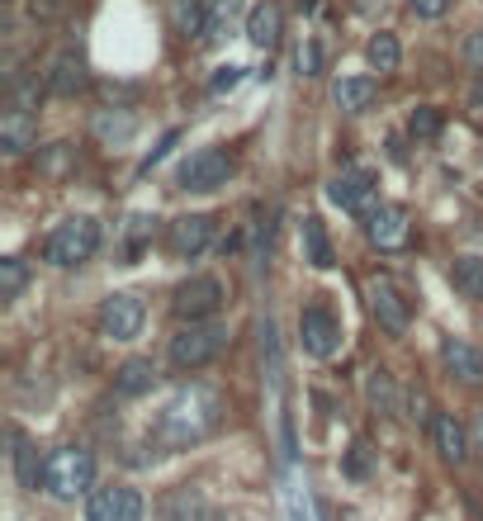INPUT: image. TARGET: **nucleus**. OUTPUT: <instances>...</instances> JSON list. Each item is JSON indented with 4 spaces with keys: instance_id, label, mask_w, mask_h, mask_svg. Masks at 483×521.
Here are the masks:
<instances>
[{
    "instance_id": "nucleus-1",
    "label": "nucleus",
    "mask_w": 483,
    "mask_h": 521,
    "mask_svg": "<svg viewBox=\"0 0 483 521\" xmlns=\"http://www.w3.org/2000/svg\"><path fill=\"white\" fill-rule=\"evenodd\" d=\"M218 422H223V394L209 384H190L166 398V408L152 422V441L166 450H190L204 436H214Z\"/></svg>"
},
{
    "instance_id": "nucleus-2",
    "label": "nucleus",
    "mask_w": 483,
    "mask_h": 521,
    "mask_svg": "<svg viewBox=\"0 0 483 521\" xmlns=\"http://www.w3.org/2000/svg\"><path fill=\"white\" fill-rule=\"evenodd\" d=\"M90 479H95V460L81 446H57L43 460V488L53 493L57 503H72V498L90 493Z\"/></svg>"
},
{
    "instance_id": "nucleus-3",
    "label": "nucleus",
    "mask_w": 483,
    "mask_h": 521,
    "mask_svg": "<svg viewBox=\"0 0 483 521\" xmlns=\"http://www.w3.org/2000/svg\"><path fill=\"white\" fill-rule=\"evenodd\" d=\"M48 261L53 266H81V261H90V256L100 252V223L90 214H72L67 223H57L53 237H48Z\"/></svg>"
},
{
    "instance_id": "nucleus-4",
    "label": "nucleus",
    "mask_w": 483,
    "mask_h": 521,
    "mask_svg": "<svg viewBox=\"0 0 483 521\" xmlns=\"http://www.w3.org/2000/svg\"><path fill=\"white\" fill-rule=\"evenodd\" d=\"M228 346V327L218 323H185L171 337V365L176 370H199V365H209Z\"/></svg>"
},
{
    "instance_id": "nucleus-5",
    "label": "nucleus",
    "mask_w": 483,
    "mask_h": 521,
    "mask_svg": "<svg viewBox=\"0 0 483 521\" xmlns=\"http://www.w3.org/2000/svg\"><path fill=\"white\" fill-rule=\"evenodd\" d=\"M228 176H233V157L223 152V147H199V152H190L185 162H180V190H218V185H228Z\"/></svg>"
},
{
    "instance_id": "nucleus-6",
    "label": "nucleus",
    "mask_w": 483,
    "mask_h": 521,
    "mask_svg": "<svg viewBox=\"0 0 483 521\" xmlns=\"http://www.w3.org/2000/svg\"><path fill=\"white\" fill-rule=\"evenodd\" d=\"M143 517H147V503L138 488L109 484V488H95L86 498V521H143Z\"/></svg>"
},
{
    "instance_id": "nucleus-7",
    "label": "nucleus",
    "mask_w": 483,
    "mask_h": 521,
    "mask_svg": "<svg viewBox=\"0 0 483 521\" xmlns=\"http://www.w3.org/2000/svg\"><path fill=\"white\" fill-rule=\"evenodd\" d=\"M147 323V308L138 294H109L105 304H100V332H105L109 342H133Z\"/></svg>"
},
{
    "instance_id": "nucleus-8",
    "label": "nucleus",
    "mask_w": 483,
    "mask_h": 521,
    "mask_svg": "<svg viewBox=\"0 0 483 521\" xmlns=\"http://www.w3.org/2000/svg\"><path fill=\"white\" fill-rule=\"evenodd\" d=\"M171 308H176V318H185V323H204L209 313L223 308V285H218L214 275H195V280H185L176 289Z\"/></svg>"
},
{
    "instance_id": "nucleus-9",
    "label": "nucleus",
    "mask_w": 483,
    "mask_h": 521,
    "mask_svg": "<svg viewBox=\"0 0 483 521\" xmlns=\"http://www.w3.org/2000/svg\"><path fill=\"white\" fill-rule=\"evenodd\" d=\"M365 294H370V313L379 318V327L384 332H408V323H412V308H408V299L398 294V285L389 280V275H375L370 285H365Z\"/></svg>"
},
{
    "instance_id": "nucleus-10",
    "label": "nucleus",
    "mask_w": 483,
    "mask_h": 521,
    "mask_svg": "<svg viewBox=\"0 0 483 521\" xmlns=\"http://www.w3.org/2000/svg\"><path fill=\"white\" fill-rule=\"evenodd\" d=\"M299 337H304V351L313 360H332L341 346V323L327 308H304L299 313Z\"/></svg>"
},
{
    "instance_id": "nucleus-11",
    "label": "nucleus",
    "mask_w": 483,
    "mask_h": 521,
    "mask_svg": "<svg viewBox=\"0 0 483 521\" xmlns=\"http://www.w3.org/2000/svg\"><path fill=\"white\" fill-rule=\"evenodd\" d=\"M327 199L337 204V209H346V214H375V180L365 176V171H341L332 185H327Z\"/></svg>"
},
{
    "instance_id": "nucleus-12",
    "label": "nucleus",
    "mask_w": 483,
    "mask_h": 521,
    "mask_svg": "<svg viewBox=\"0 0 483 521\" xmlns=\"http://www.w3.org/2000/svg\"><path fill=\"white\" fill-rule=\"evenodd\" d=\"M365 233L379 252H398L408 242V209L403 204H379L375 214L365 218Z\"/></svg>"
},
{
    "instance_id": "nucleus-13",
    "label": "nucleus",
    "mask_w": 483,
    "mask_h": 521,
    "mask_svg": "<svg viewBox=\"0 0 483 521\" xmlns=\"http://www.w3.org/2000/svg\"><path fill=\"white\" fill-rule=\"evenodd\" d=\"M209 242H214V218L209 214H180L171 223V252L176 256L195 261L199 252H209Z\"/></svg>"
},
{
    "instance_id": "nucleus-14",
    "label": "nucleus",
    "mask_w": 483,
    "mask_h": 521,
    "mask_svg": "<svg viewBox=\"0 0 483 521\" xmlns=\"http://www.w3.org/2000/svg\"><path fill=\"white\" fill-rule=\"evenodd\" d=\"M157 521H214V512H209V498L199 488L180 484L157 503Z\"/></svg>"
},
{
    "instance_id": "nucleus-15",
    "label": "nucleus",
    "mask_w": 483,
    "mask_h": 521,
    "mask_svg": "<svg viewBox=\"0 0 483 521\" xmlns=\"http://www.w3.org/2000/svg\"><path fill=\"white\" fill-rule=\"evenodd\" d=\"M441 360H446V370L460 379V384H483V351L469 346L465 337H446V342H441Z\"/></svg>"
},
{
    "instance_id": "nucleus-16",
    "label": "nucleus",
    "mask_w": 483,
    "mask_h": 521,
    "mask_svg": "<svg viewBox=\"0 0 483 521\" xmlns=\"http://www.w3.org/2000/svg\"><path fill=\"white\" fill-rule=\"evenodd\" d=\"M38 138V119L34 109H5V119H0V147L10 152V157H19V152H29Z\"/></svg>"
},
{
    "instance_id": "nucleus-17",
    "label": "nucleus",
    "mask_w": 483,
    "mask_h": 521,
    "mask_svg": "<svg viewBox=\"0 0 483 521\" xmlns=\"http://www.w3.org/2000/svg\"><path fill=\"white\" fill-rule=\"evenodd\" d=\"M280 29H285V15H280V5H275V0H261V5H251L247 38L256 43V48H275V43H280Z\"/></svg>"
},
{
    "instance_id": "nucleus-18",
    "label": "nucleus",
    "mask_w": 483,
    "mask_h": 521,
    "mask_svg": "<svg viewBox=\"0 0 483 521\" xmlns=\"http://www.w3.org/2000/svg\"><path fill=\"white\" fill-rule=\"evenodd\" d=\"M379 95V81L375 76H341L337 86H332V100H337V109H346V114H360V109H370Z\"/></svg>"
},
{
    "instance_id": "nucleus-19",
    "label": "nucleus",
    "mask_w": 483,
    "mask_h": 521,
    "mask_svg": "<svg viewBox=\"0 0 483 521\" xmlns=\"http://www.w3.org/2000/svg\"><path fill=\"white\" fill-rule=\"evenodd\" d=\"M431 432H436V450L446 455L450 465H465V460H469V432L455 422V413L436 417V422H431Z\"/></svg>"
},
{
    "instance_id": "nucleus-20",
    "label": "nucleus",
    "mask_w": 483,
    "mask_h": 521,
    "mask_svg": "<svg viewBox=\"0 0 483 521\" xmlns=\"http://www.w3.org/2000/svg\"><path fill=\"white\" fill-rule=\"evenodd\" d=\"M299 242H304V261L313 270H327L332 266V242H327V228H322L318 214H308L304 223H299Z\"/></svg>"
},
{
    "instance_id": "nucleus-21",
    "label": "nucleus",
    "mask_w": 483,
    "mask_h": 521,
    "mask_svg": "<svg viewBox=\"0 0 483 521\" xmlns=\"http://www.w3.org/2000/svg\"><path fill=\"white\" fill-rule=\"evenodd\" d=\"M365 62H370L375 72H398V62H403V48H398V38L379 29V34L365 43Z\"/></svg>"
},
{
    "instance_id": "nucleus-22",
    "label": "nucleus",
    "mask_w": 483,
    "mask_h": 521,
    "mask_svg": "<svg viewBox=\"0 0 483 521\" xmlns=\"http://www.w3.org/2000/svg\"><path fill=\"white\" fill-rule=\"evenodd\" d=\"M152 379H157V365H152V360H128L124 370L114 375V389L133 398V394H147V389H152Z\"/></svg>"
},
{
    "instance_id": "nucleus-23",
    "label": "nucleus",
    "mask_w": 483,
    "mask_h": 521,
    "mask_svg": "<svg viewBox=\"0 0 483 521\" xmlns=\"http://www.w3.org/2000/svg\"><path fill=\"white\" fill-rule=\"evenodd\" d=\"M450 275H455V289L465 299H483V256H460Z\"/></svg>"
},
{
    "instance_id": "nucleus-24",
    "label": "nucleus",
    "mask_w": 483,
    "mask_h": 521,
    "mask_svg": "<svg viewBox=\"0 0 483 521\" xmlns=\"http://www.w3.org/2000/svg\"><path fill=\"white\" fill-rule=\"evenodd\" d=\"M81 81H86V72H81V57L76 53H62L53 67V90L57 95H72V90H81Z\"/></svg>"
},
{
    "instance_id": "nucleus-25",
    "label": "nucleus",
    "mask_w": 483,
    "mask_h": 521,
    "mask_svg": "<svg viewBox=\"0 0 483 521\" xmlns=\"http://www.w3.org/2000/svg\"><path fill=\"white\" fill-rule=\"evenodd\" d=\"M171 19H176V29H180L185 38H190V34H204V29H214V24L204 19V10H199V0H176V5H171Z\"/></svg>"
},
{
    "instance_id": "nucleus-26",
    "label": "nucleus",
    "mask_w": 483,
    "mask_h": 521,
    "mask_svg": "<svg viewBox=\"0 0 483 521\" xmlns=\"http://www.w3.org/2000/svg\"><path fill=\"white\" fill-rule=\"evenodd\" d=\"M133 128H138L133 114H100V119H95V133H100L105 143H128V138H133Z\"/></svg>"
},
{
    "instance_id": "nucleus-27",
    "label": "nucleus",
    "mask_w": 483,
    "mask_h": 521,
    "mask_svg": "<svg viewBox=\"0 0 483 521\" xmlns=\"http://www.w3.org/2000/svg\"><path fill=\"white\" fill-rule=\"evenodd\" d=\"M365 394H370V408H379V413H394V379H389V370H375L370 384H365Z\"/></svg>"
},
{
    "instance_id": "nucleus-28",
    "label": "nucleus",
    "mask_w": 483,
    "mask_h": 521,
    "mask_svg": "<svg viewBox=\"0 0 483 521\" xmlns=\"http://www.w3.org/2000/svg\"><path fill=\"white\" fill-rule=\"evenodd\" d=\"M24 280H29V270H24V261H15V256H5V261H0V299H19V289H24Z\"/></svg>"
},
{
    "instance_id": "nucleus-29",
    "label": "nucleus",
    "mask_w": 483,
    "mask_h": 521,
    "mask_svg": "<svg viewBox=\"0 0 483 521\" xmlns=\"http://www.w3.org/2000/svg\"><path fill=\"white\" fill-rule=\"evenodd\" d=\"M408 133L417 138V143H431V138L441 133V114H436V109H412Z\"/></svg>"
},
{
    "instance_id": "nucleus-30",
    "label": "nucleus",
    "mask_w": 483,
    "mask_h": 521,
    "mask_svg": "<svg viewBox=\"0 0 483 521\" xmlns=\"http://www.w3.org/2000/svg\"><path fill=\"white\" fill-rule=\"evenodd\" d=\"M19 484L24 488H38V479H43V465H38V450H29L24 441H19Z\"/></svg>"
},
{
    "instance_id": "nucleus-31",
    "label": "nucleus",
    "mask_w": 483,
    "mask_h": 521,
    "mask_svg": "<svg viewBox=\"0 0 483 521\" xmlns=\"http://www.w3.org/2000/svg\"><path fill=\"white\" fill-rule=\"evenodd\" d=\"M294 62H299V76H318L322 72V53L318 43L308 38V43H299V53H294Z\"/></svg>"
},
{
    "instance_id": "nucleus-32",
    "label": "nucleus",
    "mask_w": 483,
    "mask_h": 521,
    "mask_svg": "<svg viewBox=\"0 0 483 521\" xmlns=\"http://www.w3.org/2000/svg\"><path fill=\"white\" fill-rule=\"evenodd\" d=\"M408 417L417 422V427H427V422H431V403H427L422 389H412V394H408Z\"/></svg>"
},
{
    "instance_id": "nucleus-33",
    "label": "nucleus",
    "mask_w": 483,
    "mask_h": 521,
    "mask_svg": "<svg viewBox=\"0 0 483 521\" xmlns=\"http://www.w3.org/2000/svg\"><path fill=\"white\" fill-rule=\"evenodd\" d=\"M365 469H370V450L360 446H351V455H346V474H351V479H365Z\"/></svg>"
},
{
    "instance_id": "nucleus-34",
    "label": "nucleus",
    "mask_w": 483,
    "mask_h": 521,
    "mask_svg": "<svg viewBox=\"0 0 483 521\" xmlns=\"http://www.w3.org/2000/svg\"><path fill=\"white\" fill-rule=\"evenodd\" d=\"M412 5V15H422V19H441L450 10V0H408Z\"/></svg>"
},
{
    "instance_id": "nucleus-35",
    "label": "nucleus",
    "mask_w": 483,
    "mask_h": 521,
    "mask_svg": "<svg viewBox=\"0 0 483 521\" xmlns=\"http://www.w3.org/2000/svg\"><path fill=\"white\" fill-rule=\"evenodd\" d=\"M237 81H242V67H218V76L209 81V90H214V95H223V90H233Z\"/></svg>"
},
{
    "instance_id": "nucleus-36",
    "label": "nucleus",
    "mask_w": 483,
    "mask_h": 521,
    "mask_svg": "<svg viewBox=\"0 0 483 521\" xmlns=\"http://www.w3.org/2000/svg\"><path fill=\"white\" fill-rule=\"evenodd\" d=\"M465 53H469V62H474V67H483V34H474L465 43Z\"/></svg>"
},
{
    "instance_id": "nucleus-37",
    "label": "nucleus",
    "mask_w": 483,
    "mask_h": 521,
    "mask_svg": "<svg viewBox=\"0 0 483 521\" xmlns=\"http://www.w3.org/2000/svg\"><path fill=\"white\" fill-rule=\"evenodd\" d=\"M289 521H308V512H304V503H294V507H289Z\"/></svg>"
},
{
    "instance_id": "nucleus-38",
    "label": "nucleus",
    "mask_w": 483,
    "mask_h": 521,
    "mask_svg": "<svg viewBox=\"0 0 483 521\" xmlns=\"http://www.w3.org/2000/svg\"><path fill=\"white\" fill-rule=\"evenodd\" d=\"M209 5H233V0H209Z\"/></svg>"
}]
</instances>
